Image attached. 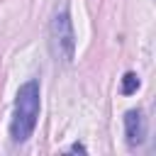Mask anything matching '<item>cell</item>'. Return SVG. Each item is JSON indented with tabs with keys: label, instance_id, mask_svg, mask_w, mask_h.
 Returning a JSON list of instances; mask_svg holds the SVG:
<instances>
[{
	"label": "cell",
	"instance_id": "obj_5",
	"mask_svg": "<svg viewBox=\"0 0 156 156\" xmlns=\"http://www.w3.org/2000/svg\"><path fill=\"white\" fill-rule=\"evenodd\" d=\"M71 151H76V154H78V151H80V154H85V146H83V144H73V146H71Z\"/></svg>",
	"mask_w": 156,
	"mask_h": 156
},
{
	"label": "cell",
	"instance_id": "obj_4",
	"mask_svg": "<svg viewBox=\"0 0 156 156\" xmlns=\"http://www.w3.org/2000/svg\"><path fill=\"white\" fill-rule=\"evenodd\" d=\"M136 90H139V76H136V73H124L122 85H119V93H122V95H132V93H136Z\"/></svg>",
	"mask_w": 156,
	"mask_h": 156
},
{
	"label": "cell",
	"instance_id": "obj_1",
	"mask_svg": "<svg viewBox=\"0 0 156 156\" xmlns=\"http://www.w3.org/2000/svg\"><path fill=\"white\" fill-rule=\"evenodd\" d=\"M37 119H39V80H27L17 90V100H15V115L10 124L12 141L17 144L27 141L37 127Z\"/></svg>",
	"mask_w": 156,
	"mask_h": 156
},
{
	"label": "cell",
	"instance_id": "obj_2",
	"mask_svg": "<svg viewBox=\"0 0 156 156\" xmlns=\"http://www.w3.org/2000/svg\"><path fill=\"white\" fill-rule=\"evenodd\" d=\"M49 46L56 61L61 63H71L73 54H76V34H73V24H71V15L68 10H58L49 24Z\"/></svg>",
	"mask_w": 156,
	"mask_h": 156
},
{
	"label": "cell",
	"instance_id": "obj_3",
	"mask_svg": "<svg viewBox=\"0 0 156 156\" xmlns=\"http://www.w3.org/2000/svg\"><path fill=\"white\" fill-rule=\"evenodd\" d=\"M124 134H127L129 146H139L146 139V122H144L141 110H129L124 115Z\"/></svg>",
	"mask_w": 156,
	"mask_h": 156
}]
</instances>
